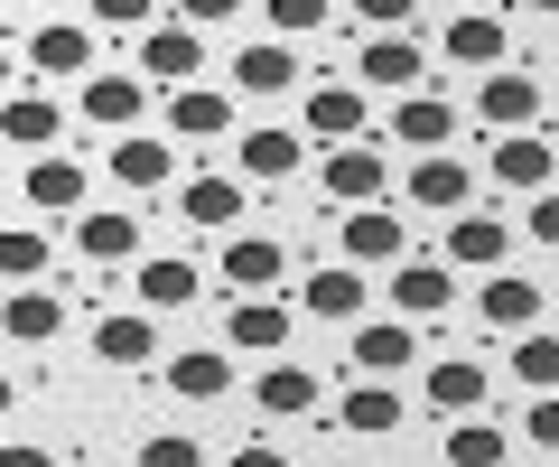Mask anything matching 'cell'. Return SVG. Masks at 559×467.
I'll return each mask as SVG.
<instances>
[{"label":"cell","mask_w":559,"mask_h":467,"mask_svg":"<svg viewBox=\"0 0 559 467\" xmlns=\"http://www.w3.org/2000/svg\"><path fill=\"white\" fill-rule=\"evenodd\" d=\"M318 197L326 206H382V197H392V150H373V141L326 150V160H318Z\"/></svg>","instance_id":"obj_1"},{"label":"cell","mask_w":559,"mask_h":467,"mask_svg":"<svg viewBox=\"0 0 559 467\" xmlns=\"http://www.w3.org/2000/svg\"><path fill=\"white\" fill-rule=\"evenodd\" d=\"M439 262H448V271H476V281H485V271L513 262V224L485 215V206H457V215H448V234H439Z\"/></svg>","instance_id":"obj_2"},{"label":"cell","mask_w":559,"mask_h":467,"mask_svg":"<svg viewBox=\"0 0 559 467\" xmlns=\"http://www.w3.org/2000/svg\"><path fill=\"white\" fill-rule=\"evenodd\" d=\"M205 75V28L168 20V28H140V84L150 94H178V84Z\"/></svg>","instance_id":"obj_3"},{"label":"cell","mask_w":559,"mask_h":467,"mask_svg":"<svg viewBox=\"0 0 559 467\" xmlns=\"http://www.w3.org/2000/svg\"><path fill=\"white\" fill-rule=\"evenodd\" d=\"M485 178L513 187V197L559 187V150H550V131H495V160H485Z\"/></svg>","instance_id":"obj_4"},{"label":"cell","mask_w":559,"mask_h":467,"mask_svg":"<svg viewBox=\"0 0 559 467\" xmlns=\"http://www.w3.org/2000/svg\"><path fill=\"white\" fill-rule=\"evenodd\" d=\"M224 290H234V300H271L280 290V271H289V253H280V234H252V224H242V234H224Z\"/></svg>","instance_id":"obj_5"},{"label":"cell","mask_w":559,"mask_h":467,"mask_svg":"<svg viewBox=\"0 0 559 467\" xmlns=\"http://www.w3.org/2000/svg\"><path fill=\"white\" fill-rule=\"evenodd\" d=\"M355 84H373V94H419V84H429V57H419L401 28H373V38L355 47Z\"/></svg>","instance_id":"obj_6"},{"label":"cell","mask_w":559,"mask_h":467,"mask_svg":"<svg viewBox=\"0 0 559 467\" xmlns=\"http://www.w3.org/2000/svg\"><path fill=\"white\" fill-rule=\"evenodd\" d=\"M94 365L150 374V365H159V318H150V308H112V318H94Z\"/></svg>","instance_id":"obj_7"},{"label":"cell","mask_w":559,"mask_h":467,"mask_svg":"<svg viewBox=\"0 0 559 467\" xmlns=\"http://www.w3.org/2000/svg\"><path fill=\"white\" fill-rule=\"evenodd\" d=\"M336 244H345V262H355V271H392L401 253H411V234H401V215H392V206H345Z\"/></svg>","instance_id":"obj_8"},{"label":"cell","mask_w":559,"mask_h":467,"mask_svg":"<svg viewBox=\"0 0 559 467\" xmlns=\"http://www.w3.org/2000/svg\"><path fill=\"white\" fill-rule=\"evenodd\" d=\"M540 94H550L540 75H522V66H495V75L476 84V122H485V131H532V122H540Z\"/></svg>","instance_id":"obj_9"},{"label":"cell","mask_w":559,"mask_h":467,"mask_svg":"<svg viewBox=\"0 0 559 467\" xmlns=\"http://www.w3.org/2000/svg\"><path fill=\"white\" fill-rule=\"evenodd\" d=\"M503 47H513L503 10H457V20H448V38H439V57L457 66V75H495V66H503Z\"/></svg>","instance_id":"obj_10"},{"label":"cell","mask_w":559,"mask_h":467,"mask_svg":"<svg viewBox=\"0 0 559 467\" xmlns=\"http://www.w3.org/2000/svg\"><path fill=\"white\" fill-rule=\"evenodd\" d=\"M75 113H84V131H112V141H121V131H140V113H150V84H140V75H103V66H94L84 94H75Z\"/></svg>","instance_id":"obj_11"},{"label":"cell","mask_w":559,"mask_h":467,"mask_svg":"<svg viewBox=\"0 0 559 467\" xmlns=\"http://www.w3.org/2000/svg\"><path fill=\"white\" fill-rule=\"evenodd\" d=\"M131 290H140V308H150V318H178V308H197V290H205V271L187 262V253H140L131 262Z\"/></svg>","instance_id":"obj_12"},{"label":"cell","mask_w":559,"mask_h":467,"mask_svg":"<svg viewBox=\"0 0 559 467\" xmlns=\"http://www.w3.org/2000/svg\"><path fill=\"white\" fill-rule=\"evenodd\" d=\"M28 66H38L47 84H84V75H94V28H84V20L28 28Z\"/></svg>","instance_id":"obj_13"},{"label":"cell","mask_w":559,"mask_h":467,"mask_svg":"<svg viewBox=\"0 0 559 467\" xmlns=\"http://www.w3.org/2000/svg\"><path fill=\"white\" fill-rule=\"evenodd\" d=\"M401 421H411V402H401L382 374L345 384V402H336V430H345V440H401Z\"/></svg>","instance_id":"obj_14"},{"label":"cell","mask_w":559,"mask_h":467,"mask_svg":"<svg viewBox=\"0 0 559 467\" xmlns=\"http://www.w3.org/2000/svg\"><path fill=\"white\" fill-rule=\"evenodd\" d=\"M466 197H476V168H466L457 150H419L411 160V206L419 215H457Z\"/></svg>","instance_id":"obj_15"},{"label":"cell","mask_w":559,"mask_h":467,"mask_svg":"<svg viewBox=\"0 0 559 467\" xmlns=\"http://www.w3.org/2000/svg\"><path fill=\"white\" fill-rule=\"evenodd\" d=\"M0 337H10V346H57L66 337V300L47 281H20L10 300H0Z\"/></svg>","instance_id":"obj_16"},{"label":"cell","mask_w":559,"mask_h":467,"mask_svg":"<svg viewBox=\"0 0 559 467\" xmlns=\"http://www.w3.org/2000/svg\"><path fill=\"white\" fill-rule=\"evenodd\" d=\"M364 113H373L364 84H308V141H326V150L364 141Z\"/></svg>","instance_id":"obj_17"},{"label":"cell","mask_w":559,"mask_h":467,"mask_svg":"<svg viewBox=\"0 0 559 467\" xmlns=\"http://www.w3.org/2000/svg\"><path fill=\"white\" fill-rule=\"evenodd\" d=\"M289 327H299V308H289V300H234V308H224L234 355H280V346H289Z\"/></svg>","instance_id":"obj_18"},{"label":"cell","mask_w":559,"mask_h":467,"mask_svg":"<svg viewBox=\"0 0 559 467\" xmlns=\"http://www.w3.org/2000/svg\"><path fill=\"white\" fill-rule=\"evenodd\" d=\"M419 365V337H411V318H355V374H411Z\"/></svg>","instance_id":"obj_19"},{"label":"cell","mask_w":559,"mask_h":467,"mask_svg":"<svg viewBox=\"0 0 559 467\" xmlns=\"http://www.w3.org/2000/svg\"><path fill=\"white\" fill-rule=\"evenodd\" d=\"M84 187H94V168H84V160H47V150H38V160L20 168V197L38 206V215H75Z\"/></svg>","instance_id":"obj_20"},{"label":"cell","mask_w":559,"mask_h":467,"mask_svg":"<svg viewBox=\"0 0 559 467\" xmlns=\"http://www.w3.org/2000/svg\"><path fill=\"white\" fill-rule=\"evenodd\" d=\"M234 131V94L224 84H178L168 94V141H224Z\"/></svg>","instance_id":"obj_21"},{"label":"cell","mask_w":559,"mask_h":467,"mask_svg":"<svg viewBox=\"0 0 559 467\" xmlns=\"http://www.w3.org/2000/svg\"><path fill=\"white\" fill-rule=\"evenodd\" d=\"M103 168H112V178L131 187V197H159V187L178 178V160H168V141H159V131H121Z\"/></svg>","instance_id":"obj_22"},{"label":"cell","mask_w":559,"mask_h":467,"mask_svg":"<svg viewBox=\"0 0 559 467\" xmlns=\"http://www.w3.org/2000/svg\"><path fill=\"white\" fill-rule=\"evenodd\" d=\"M476 318L495 327V337H522V327H540V290L522 281V271H485V290H476Z\"/></svg>","instance_id":"obj_23"},{"label":"cell","mask_w":559,"mask_h":467,"mask_svg":"<svg viewBox=\"0 0 559 467\" xmlns=\"http://www.w3.org/2000/svg\"><path fill=\"white\" fill-rule=\"evenodd\" d=\"M178 215L197 224V234H234V224H242V178H224V168L187 178V187H178Z\"/></svg>","instance_id":"obj_24"},{"label":"cell","mask_w":559,"mask_h":467,"mask_svg":"<svg viewBox=\"0 0 559 467\" xmlns=\"http://www.w3.org/2000/svg\"><path fill=\"white\" fill-rule=\"evenodd\" d=\"M392 141L401 150H448L457 141V103L448 94H401L392 103Z\"/></svg>","instance_id":"obj_25"},{"label":"cell","mask_w":559,"mask_h":467,"mask_svg":"<svg viewBox=\"0 0 559 467\" xmlns=\"http://www.w3.org/2000/svg\"><path fill=\"white\" fill-rule=\"evenodd\" d=\"M308 160V131H242V187H280V178H299Z\"/></svg>","instance_id":"obj_26"},{"label":"cell","mask_w":559,"mask_h":467,"mask_svg":"<svg viewBox=\"0 0 559 467\" xmlns=\"http://www.w3.org/2000/svg\"><path fill=\"white\" fill-rule=\"evenodd\" d=\"M392 308H401V318H439V308H457V271H448V262H392Z\"/></svg>","instance_id":"obj_27"},{"label":"cell","mask_w":559,"mask_h":467,"mask_svg":"<svg viewBox=\"0 0 559 467\" xmlns=\"http://www.w3.org/2000/svg\"><path fill=\"white\" fill-rule=\"evenodd\" d=\"M299 308H308V318H364L373 290H364L355 262H326V271H308V281H299Z\"/></svg>","instance_id":"obj_28"},{"label":"cell","mask_w":559,"mask_h":467,"mask_svg":"<svg viewBox=\"0 0 559 467\" xmlns=\"http://www.w3.org/2000/svg\"><path fill=\"white\" fill-rule=\"evenodd\" d=\"M419 393H429V411H448V421H466V411H485V393H495V384H485V365H476V355H439Z\"/></svg>","instance_id":"obj_29"},{"label":"cell","mask_w":559,"mask_h":467,"mask_svg":"<svg viewBox=\"0 0 559 467\" xmlns=\"http://www.w3.org/2000/svg\"><path fill=\"white\" fill-rule=\"evenodd\" d=\"M168 393H178V402H224V393H234V355H224V346L168 355Z\"/></svg>","instance_id":"obj_30"},{"label":"cell","mask_w":559,"mask_h":467,"mask_svg":"<svg viewBox=\"0 0 559 467\" xmlns=\"http://www.w3.org/2000/svg\"><path fill=\"white\" fill-rule=\"evenodd\" d=\"M234 84H242V94H289V84H299V47H289V38L234 47Z\"/></svg>","instance_id":"obj_31"},{"label":"cell","mask_w":559,"mask_h":467,"mask_svg":"<svg viewBox=\"0 0 559 467\" xmlns=\"http://www.w3.org/2000/svg\"><path fill=\"white\" fill-rule=\"evenodd\" d=\"M57 131H66V113L47 94H0V141L10 150H57Z\"/></svg>","instance_id":"obj_32"},{"label":"cell","mask_w":559,"mask_h":467,"mask_svg":"<svg viewBox=\"0 0 559 467\" xmlns=\"http://www.w3.org/2000/svg\"><path fill=\"white\" fill-rule=\"evenodd\" d=\"M252 402L271 411V421H299V411H318V374L289 365V355H271V365H261V384H252Z\"/></svg>","instance_id":"obj_33"},{"label":"cell","mask_w":559,"mask_h":467,"mask_svg":"<svg viewBox=\"0 0 559 467\" xmlns=\"http://www.w3.org/2000/svg\"><path fill=\"white\" fill-rule=\"evenodd\" d=\"M84 262H140V215H121V206H94V215L75 224Z\"/></svg>","instance_id":"obj_34"},{"label":"cell","mask_w":559,"mask_h":467,"mask_svg":"<svg viewBox=\"0 0 559 467\" xmlns=\"http://www.w3.org/2000/svg\"><path fill=\"white\" fill-rule=\"evenodd\" d=\"M513 384L559 393V337H550V327H522V337H513Z\"/></svg>","instance_id":"obj_35"},{"label":"cell","mask_w":559,"mask_h":467,"mask_svg":"<svg viewBox=\"0 0 559 467\" xmlns=\"http://www.w3.org/2000/svg\"><path fill=\"white\" fill-rule=\"evenodd\" d=\"M439 458H448V467H503V430L466 411V421H448V448H439Z\"/></svg>","instance_id":"obj_36"},{"label":"cell","mask_w":559,"mask_h":467,"mask_svg":"<svg viewBox=\"0 0 559 467\" xmlns=\"http://www.w3.org/2000/svg\"><path fill=\"white\" fill-rule=\"evenodd\" d=\"M20 281H47V234H0V290H20Z\"/></svg>","instance_id":"obj_37"},{"label":"cell","mask_w":559,"mask_h":467,"mask_svg":"<svg viewBox=\"0 0 559 467\" xmlns=\"http://www.w3.org/2000/svg\"><path fill=\"white\" fill-rule=\"evenodd\" d=\"M261 20H271V28H280V38L299 47V38H318V28H326V20H336V10H326V0H261Z\"/></svg>","instance_id":"obj_38"},{"label":"cell","mask_w":559,"mask_h":467,"mask_svg":"<svg viewBox=\"0 0 559 467\" xmlns=\"http://www.w3.org/2000/svg\"><path fill=\"white\" fill-rule=\"evenodd\" d=\"M131 467H205V448L187 440V430H150V440H140V458Z\"/></svg>","instance_id":"obj_39"},{"label":"cell","mask_w":559,"mask_h":467,"mask_svg":"<svg viewBox=\"0 0 559 467\" xmlns=\"http://www.w3.org/2000/svg\"><path fill=\"white\" fill-rule=\"evenodd\" d=\"M522 440H532V448H559V393H532V411H522Z\"/></svg>","instance_id":"obj_40"},{"label":"cell","mask_w":559,"mask_h":467,"mask_svg":"<svg viewBox=\"0 0 559 467\" xmlns=\"http://www.w3.org/2000/svg\"><path fill=\"white\" fill-rule=\"evenodd\" d=\"M159 0H94V28H150Z\"/></svg>","instance_id":"obj_41"},{"label":"cell","mask_w":559,"mask_h":467,"mask_svg":"<svg viewBox=\"0 0 559 467\" xmlns=\"http://www.w3.org/2000/svg\"><path fill=\"white\" fill-rule=\"evenodd\" d=\"M522 234H532V244H550V253H559V187H540V197H532V224H522Z\"/></svg>","instance_id":"obj_42"},{"label":"cell","mask_w":559,"mask_h":467,"mask_svg":"<svg viewBox=\"0 0 559 467\" xmlns=\"http://www.w3.org/2000/svg\"><path fill=\"white\" fill-rule=\"evenodd\" d=\"M178 20L187 28H224V20H242V0H178Z\"/></svg>","instance_id":"obj_43"},{"label":"cell","mask_w":559,"mask_h":467,"mask_svg":"<svg viewBox=\"0 0 559 467\" xmlns=\"http://www.w3.org/2000/svg\"><path fill=\"white\" fill-rule=\"evenodd\" d=\"M411 10H419V0H355V20H364V28H401Z\"/></svg>","instance_id":"obj_44"},{"label":"cell","mask_w":559,"mask_h":467,"mask_svg":"<svg viewBox=\"0 0 559 467\" xmlns=\"http://www.w3.org/2000/svg\"><path fill=\"white\" fill-rule=\"evenodd\" d=\"M224 467H289V448H271V440H252V448H234Z\"/></svg>","instance_id":"obj_45"},{"label":"cell","mask_w":559,"mask_h":467,"mask_svg":"<svg viewBox=\"0 0 559 467\" xmlns=\"http://www.w3.org/2000/svg\"><path fill=\"white\" fill-rule=\"evenodd\" d=\"M0 467H57V458H47L38 440H10V448H0Z\"/></svg>","instance_id":"obj_46"},{"label":"cell","mask_w":559,"mask_h":467,"mask_svg":"<svg viewBox=\"0 0 559 467\" xmlns=\"http://www.w3.org/2000/svg\"><path fill=\"white\" fill-rule=\"evenodd\" d=\"M10 411H20V384H10V374H0V421H10Z\"/></svg>","instance_id":"obj_47"},{"label":"cell","mask_w":559,"mask_h":467,"mask_svg":"<svg viewBox=\"0 0 559 467\" xmlns=\"http://www.w3.org/2000/svg\"><path fill=\"white\" fill-rule=\"evenodd\" d=\"M522 10H540V20H559V0H522Z\"/></svg>","instance_id":"obj_48"},{"label":"cell","mask_w":559,"mask_h":467,"mask_svg":"<svg viewBox=\"0 0 559 467\" xmlns=\"http://www.w3.org/2000/svg\"><path fill=\"white\" fill-rule=\"evenodd\" d=\"M0 94H10V47H0Z\"/></svg>","instance_id":"obj_49"},{"label":"cell","mask_w":559,"mask_h":467,"mask_svg":"<svg viewBox=\"0 0 559 467\" xmlns=\"http://www.w3.org/2000/svg\"><path fill=\"white\" fill-rule=\"evenodd\" d=\"M457 10H495V0H457Z\"/></svg>","instance_id":"obj_50"},{"label":"cell","mask_w":559,"mask_h":467,"mask_svg":"<svg viewBox=\"0 0 559 467\" xmlns=\"http://www.w3.org/2000/svg\"><path fill=\"white\" fill-rule=\"evenodd\" d=\"M550 84H559V57H550Z\"/></svg>","instance_id":"obj_51"}]
</instances>
